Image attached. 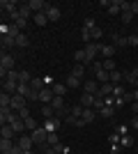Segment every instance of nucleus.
Returning <instances> with one entry per match:
<instances>
[{"instance_id":"nucleus-62","label":"nucleus","mask_w":138,"mask_h":154,"mask_svg":"<svg viewBox=\"0 0 138 154\" xmlns=\"http://www.w3.org/2000/svg\"><path fill=\"white\" fill-rule=\"evenodd\" d=\"M136 154H138V145H136Z\"/></svg>"},{"instance_id":"nucleus-60","label":"nucleus","mask_w":138,"mask_h":154,"mask_svg":"<svg viewBox=\"0 0 138 154\" xmlns=\"http://www.w3.org/2000/svg\"><path fill=\"white\" fill-rule=\"evenodd\" d=\"M131 108H133V115H138V101H133V103H131Z\"/></svg>"},{"instance_id":"nucleus-26","label":"nucleus","mask_w":138,"mask_h":154,"mask_svg":"<svg viewBox=\"0 0 138 154\" xmlns=\"http://www.w3.org/2000/svg\"><path fill=\"white\" fill-rule=\"evenodd\" d=\"M74 60H76V64H85V62H87V53H85V48H78V51L74 53Z\"/></svg>"},{"instance_id":"nucleus-48","label":"nucleus","mask_w":138,"mask_h":154,"mask_svg":"<svg viewBox=\"0 0 138 154\" xmlns=\"http://www.w3.org/2000/svg\"><path fill=\"white\" fill-rule=\"evenodd\" d=\"M120 145H122V147H131V145H133V138H131V136H122Z\"/></svg>"},{"instance_id":"nucleus-53","label":"nucleus","mask_w":138,"mask_h":154,"mask_svg":"<svg viewBox=\"0 0 138 154\" xmlns=\"http://www.w3.org/2000/svg\"><path fill=\"white\" fill-rule=\"evenodd\" d=\"M115 131H118L120 136H129V127H127V124H122V127H118V129H115Z\"/></svg>"},{"instance_id":"nucleus-37","label":"nucleus","mask_w":138,"mask_h":154,"mask_svg":"<svg viewBox=\"0 0 138 154\" xmlns=\"http://www.w3.org/2000/svg\"><path fill=\"white\" fill-rule=\"evenodd\" d=\"M99 115L101 117H113L115 115V106H104V108L99 110Z\"/></svg>"},{"instance_id":"nucleus-52","label":"nucleus","mask_w":138,"mask_h":154,"mask_svg":"<svg viewBox=\"0 0 138 154\" xmlns=\"http://www.w3.org/2000/svg\"><path fill=\"white\" fill-rule=\"evenodd\" d=\"M83 28H85V30H92V28H97V23H94V19H85V23H83Z\"/></svg>"},{"instance_id":"nucleus-18","label":"nucleus","mask_w":138,"mask_h":154,"mask_svg":"<svg viewBox=\"0 0 138 154\" xmlns=\"http://www.w3.org/2000/svg\"><path fill=\"white\" fill-rule=\"evenodd\" d=\"M94 117H97V110H94V108H85V110H83V115H81V120H83L85 124H90Z\"/></svg>"},{"instance_id":"nucleus-63","label":"nucleus","mask_w":138,"mask_h":154,"mask_svg":"<svg viewBox=\"0 0 138 154\" xmlns=\"http://www.w3.org/2000/svg\"><path fill=\"white\" fill-rule=\"evenodd\" d=\"M136 35H138V26H136Z\"/></svg>"},{"instance_id":"nucleus-4","label":"nucleus","mask_w":138,"mask_h":154,"mask_svg":"<svg viewBox=\"0 0 138 154\" xmlns=\"http://www.w3.org/2000/svg\"><path fill=\"white\" fill-rule=\"evenodd\" d=\"M23 108H28V99H26L23 94H19V92H16V94L12 97V110H14V113H21Z\"/></svg>"},{"instance_id":"nucleus-46","label":"nucleus","mask_w":138,"mask_h":154,"mask_svg":"<svg viewBox=\"0 0 138 154\" xmlns=\"http://www.w3.org/2000/svg\"><path fill=\"white\" fill-rule=\"evenodd\" d=\"M108 140H111V145H120V140H122V136H120L118 131H113V134L108 136Z\"/></svg>"},{"instance_id":"nucleus-42","label":"nucleus","mask_w":138,"mask_h":154,"mask_svg":"<svg viewBox=\"0 0 138 154\" xmlns=\"http://www.w3.org/2000/svg\"><path fill=\"white\" fill-rule=\"evenodd\" d=\"M90 35H92V42H99V39H101V35H104V30H101V28H92L90 30Z\"/></svg>"},{"instance_id":"nucleus-30","label":"nucleus","mask_w":138,"mask_h":154,"mask_svg":"<svg viewBox=\"0 0 138 154\" xmlns=\"http://www.w3.org/2000/svg\"><path fill=\"white\" fill-rule=\"evenodd\" d=\"M51 106H53V110H55V113H58V110H62V108L67 106V103H65V97H55V99L51 101Z\"/></svg>"},{"instance_id":"nucleus-1","label":"nucleus","mask_w":138,"mask_h":154,"mask_svg":"<svg viewBox=\"0 0 138 154\" xmlns=\"http://www.w3.org/2000/svg\"><path fill=\"white\" fill-rule=\"evenodd\" d=\"M14 64H16L14 55H9V53H2V55H0V78H2V81H5L7 71L14 69Z\"/></svg>"},{"instance_id":"nucleus-22","label":"nucleus","mask_w":138,"mask_h":154,"mask_svg":"<svg viewBox=\"0 0 138 154\" xmlns=\"http://www.w3.org/2000/svg\"><path fill=\"white\" fill-rule=\"evenodd\" d=\"M111 83H113V85H122V83H124V74H122V71H118V69L111 71Z\"/></svg>"},{"instance_id":"nucleus-8","label":"nucleus","mask_w":138,"mask_h":154,"mask_svg":"<svg viewBox=\"0 0 138 154\" xmlns=\"http://www.w3.org/2000/svg\"><path fill=\"white\" fill-rule=\"evenodd\" d=\"M94 101H97V94H90V92H83L78 97V103L83 108H94Z\"/></svg>"},{"instance_id":"nucleus-50","label":"nucleus","mask_w":138,"mask_h":154,"mask_svg":"<svg viewBox=\"0 0 138 154\" xmlns=\"http://www.w3.org/2000/svg\"><path fill=\"white\" fill-rule=\"evenodd\" d=\"M81 39H83L85 44H90V42H92V35H90V30H85V28H83V30H81Z\"/></svg>"},{"instance_id":"nucleus-25","label":"nucleus","mask_w":138,"mask_h":154,"mask_svg":"<svg viewBox=\"0 0 138 154\" xmlns=\"http://www.w3.org/2000/svg\"><path fill=\"white\" fill-rule=\"evenodd\" d=\"M41 117L48 120V117H55V110H53L51 103H41Z\"/></svg>"},{"instance_id":"nucleus-19","label":"nucleus","mask_w":138,"mask_h":154,"mask_svg":"<svg viewBox=\"0 0 138 154\" xmlns=\"http://www.w3.org/2000/svg\"><path fill=\"white\" fill-rule=\"evenodd\" d=\"M113 53H115V46L113 44H101V55H104V60H111Z\"/></svg>"},{"instance_id":"nucleus-10","label":"nucleus","mask_w":138,"mask_h":154,"mask_svg":"<svg viewBox=\"0 0 138 154\" xmlns=\"http://www.w3.org/2000/svg\"><path fill=\"white\" fill-rule=\"evenodd\" d=\"M60 117H48V120H44V129L48 131V134H53V131H58V127H60Z\"/></svg>"},{"instance_id":"nucleus-29","label":"nucleus","mask_w":138,"mask_h":154,"mask_svg":"<svg viewBox=\"0 0 138 154\" xmlns=\"http://www.w3.org/2000/svg\"><path fill=\"white\" fill-rule=\"evenodd\" d=\"M0 44H2V51H5V48H12V46H16V39L9 37V35H5V37H0Z\"/></svg>"},{"instance_id":"nucleus-15","label":"nucleus","mask_w":138,"mask_h":154,"mask_svg":"<svg viewBox=\"0 0 138 154\" xmlns=\"http://www.w3.org/2000/svg\"><path fill=\"white\" fill-rule=\"evenodd\" d=\"M16 90H19V83H14V81H2V92H7V94H16Z\"/></svg>"},{"instance_id":"nucleus-2","label":"nucleus","mask_w":138,"mask_h":154,"mask_svg":"<svg viewBox=\"0 0 138 154\" xmlns=\"http://www.w3.org/2000/svg\"><path fill=\"white\" fill-rule=\"evenodd\" d=\"M30 138H32V143L37 145V147H41V145H46V143H48V131H46L44 124H41L39 129H35L32 134H30Z\"/></svg>"},{"instance_id":"nucleus-7","label":"nucleus","mask_w":138,"mask_h":154,"mask_svg":"<svg viewBox=\"0 0 138 154\" xmlns=\"http://www.w3.org/2000/svg\"><path fill=\"white\" fill-rule=\"evenodd\" d=\"M122 74H124V83L131 85L133 90H136L138 88V67H133L131 71H122Z\"/></svg>"},{"instance_id":"nucleus-32","label":"nucleus","mask_w":138,"mask_h":154,"mask_svg":"<svg viewBox=\"0 0 138 154\" xmlns=\"http://www.w3.org/2000/svg\"><path fill=\"white\" fill-rule=\"evenodd\" d=\"M32 21H35V26H46V23H48V16H46V12H41V14H35Z\"/></svg>"},{"instance_id":"nucleus-40","label":"nucleus","mask_w":138,"mask_h":154,"mask_svg":"<svg viewBox=\"0 0 138 154\" xmlns=\"http://www.w3.org/2000/svg\"><path fill=\"white\" fill-rule=\"evenodd\" d=\"M12 127H14V131H16V134H23V131H26V122H23V120H16V122H12Z\"/></svg>"},{"instance_id":"nucleus-21","label":"nucleus","mask_w":138,"mask_h":154,"mask_svg":"<svg viewBox=\"0 0 138 154\" xmlns=\"http://www.w3.org/2000/svg\"><path fill=\"white\" fill-rule=\"evenodd\" d=\"M19 14L23 16V19H32V16H35L32 9L28 7V2H21V5H19Z\"/></svg>"},{"instance_id":"nucleus-55","label":"nucleus","mask_w":138,"mask_h":154,"mask_svg":"<svg viewBox=\"0 0 138 154\" xmlns=\"http://www.w3.org/2000/svg\"><path fill=\"white\" fill-rule=\"evenodd\" d=\"M92 69H94V74L104 71V62H92Z\"/></svg>"},{"instance_id":"nucleus-38","label":"nucleus","mask_w":138,"mask_h":154,"mask_svg":"<svg viewBox=\"0 0 138 154\" xmlns=\"http://www.w3.org/2000/svg\"><path fill=\"white\" fill-rule=\"evenodd\" d=\"M23 122H26V129L30 131V134H32L35 129H39V124H37V120H35V117H28V120H23Z\"/></svg>"},{"instance_id":"nucleus-39","label":"nucleus","mask_w":138,"mask_h":154,"mask_svg":"<svg viewBox=\"0 0 138 154\" xmlns=\"http://www.w3.org/2000/svg\"><path fill=\"white\" fill-rule=\"evenodd\" d=\"M7 81H14V83H19L21 81V71H16V69H12V71H7Z\"/></svg>"},{"instance_id":"nucleus-31","label":"nucleus","mask_w":138,"mask_h":154,"mask_svg":"<svg viewBox=\"0 0 138 154\" xmlns=\"http://www.w3.org/2000/svg\"><path fill=\"white\" fill-rule=\"evenodd\" d=\"M14 145H16V143L9 140V138H0V152H9Z\"/></svg>"},{"instance_id":"nucleus-47","label":"nucleus","mask_w":138,"mask_h":154,"mask_svg":"<svg viewBox=\"0 0 138 154\" xmlns=\"http://www.w3.org/2000/svg\"><path fill=\"white\" fill-rule=\"evenodd\" d=\"M104 71H115V60H104Z\"/></svg>"},{"instance_id":"nucleus-59","label":"nucleus","mask_w":138,"mask_h":154,"mask_svg":"<svg viewBox=\"0 0 138 154\" xmlns=\"http://www.w3.org/2000/svg\"><path fill=\"white\" fill-rule=\"evenodd\" d=\"M131 129H136V131H138V115H133V120H131Z\"/></svg>"},{"instance_id":"nucleus-45","label":"nucleus","mask_w":138,"mask_h":154,"mask_svg":"<svg viewBox=\"0 0 138 154\" xmlns=\"http://www.w3.org/2000/svg\"><path fill=\"white\" fill-rule=\"evenodd\" d=\"M83 110H85V108H83L81 103H74V106H72V115L74 117H81V115H83Z\"/></svg>"},{"instance_id":"nucleus-27","label":"nucleus","mask_w":138,"mask_h":154,"mask_svg":"<svg viewBox=\"0 0 138 154\" xmlns=\"http://www.w3.org/2000/svg\"><path fill=\"white\" fill-rule=\"evenodd\" d=\"M67 90H69V88H67L65 83H53V94L55 97H65Z\"/></svg>"},{"instance_id":"nucleus-58","label":"nucleus","mask_w":138,"mask_h":154,"mask_svg":"<svg viewBox=\"0 0 138 154\" xmlns=\"http://www.w3.org/2000/svg\"><path fill=\"white\" fill-rule=\"evenodd\" d=\"M131 12H133V16H138V0L131 2Z\"/></svg>"},{"instance_id":"nucleus-44","label":"nucleus","mask_w":138,"mask_h":154,"mask_svg":"<svg viewBox=\"0 0 138 154\" xmlns=\"http://www.w3.org/2000/svg\"><path fill=\"white\" fill-rule=\"evenodd\" d=\"M72 74H74L76 78H83V74H85V67H83V64H76V67L72 69Z\"/></svg>"},{"instance_id":"nucleus-56","label":"nucleus","mask_w":138,"mask_h":154,"mask_svg":"<svg viewBox=\"0 0 138 154\" xmlns=\"http://www.w3.org/2000/svg\"><path fill=\"white\" fill-rule=\"evenodd\" d=\"M19 117H21V120H28V117H32V115H30V110H28V108H23L19 113Z\"/></svg>"},{"instance_id":"nucleus-16","label":"nucleus","mask_w":138,"mask_h":154,"mask_svg":"<svg viewBox=\"0 0 138 154\" xmlns=\"http://www.w3.org/2000/svg\"><path fill=\"white\" fill-rule=\"evenodd\" d=\"M0 136H2V138H9V140H14L16 131H14L12 124H2V127H0Z\"/></svg>"},{"instance_id":"nucleus-13","label":"nucleus","mask_w":138,"mask_h":154,"mask_svg":"<svg viewBox=\"0 0 138 154\" xmlns=\"http://www.w3.org/2000/svg\"><path fill=\"white\" fill-rule=\"evenodd\" d=\"M53 99H55V94H53V88H44V90L39 92V101H41V103H51Z\"/></svg>"},{"instance_id":"nucleus-23","label":"nucleus","mask_w":138,"mask_h":154,"mask_svg":"<svg viewBox=\"0 0 138 154\" xmlns=\"http://www.w3.org/2000/svg\"><path fill=\"white\" fill-rule=\"evenodd\" d=\"M78 83H81V78H76L74 74H69V76L65 78V85L69 88V90H76V88H78Z\"/></svg>"},{"instance_id":"nucleus-12","label":"nucleus","mask_w":138,"mask_h":154,"mask_svg":"<svg viewBox=\"0 0 138 154\" xmlns=\"http://www.w3.org/2000/svg\"><path fill=\"white\" fill-rule=\"evenodd\" d=\"M99 81H85L83 83V92H90V94H99Z\"/></svg>"},{"instance_id":"nucleus-28","label":"nucleus","mask_w":138,"mask_h":154,"mask_svg":"<svg viewBox=\"0 0 138 154\" xmlns=\"http://www.w3.org/2000/svg\"><path fill=\"white\" fill-rule=\"evenodd\" d=\"M12 97H14V94L2 92V94H0V108H12Z\"/></svg>"},{"instance_id":"nucleus-5","label":"nucleus","mask_w":138,"mask_h":154,"mask_svg":"<svg viewBox=\"0 0 138 154\" xmlns=\"http://www.w3.org/2000/svg\"><path fill=\"white\" fill-rule=\"evenodd\" d=\"M85 53H87V62H94V60H97V53H101V44H99V42L85 44Z\"/></svg>"},{"instance_id":"nucleus-54","label":"nucleus","mask_w":138,"mask_h":154,"mask_svg":"<svg viewBox=\"0 0 138 154\" xmlns=\"http://www.w3.org/2000/svg\"><path fill=\"white\" fill-rule=\"evenodd\" d=\"M9 26H12V23H2V26H0V37H5L7 32H9Z\"/></svg>"},{"instance_id":"nucleus-35","label":"nucleus","mask_w":138,"mask_h":154,"mask_svg":"<svg viewBox=\"0 0 138 154\" xmlns=\"http://www.w3.org/2000/svg\"><path fill=\"white\" fill-rule=\"evenodd\" d=\"M124 94H127V90H124V83H122V85H113V97H115V99H122Z\"/></svg>"},{"instance_id":"nucleus-61","label":"nucleus","mask_w":138,"mask_h":154,"mask_svg":"<svg viewBox=\"0 0 138 154\" xmlns=\"http://www.w3.org/2000/svg\"><path fill=\"white\" fill-rule=\"evenodd\" d=\"M133 101H138V88L133 90Z\"/></svg>"},{"instance_id":"nucleus-17","label":"nucleus","mask_w":138,"mask_h":154,"mask_svg":"<svg viewBox=\"0 0 138 154\" xmlns=\"http://www.w3.org/2000/svg\"><path fill=\"white\" fill-rule=\"evenodd\" d=\"M108 14L111 16H120L122 14V0H113L111 7H108Z\"/></svg>"},{"instance_id":"nucleus-49","label":"nucleus","mask_w":138,"mask_h":154,"mask_svg":"<svg viewBox=\"0 0 138 154\" xmlns=\"http://www.w3.org/2000/svg\"><path fill=\"white\" fill-rule=\"evenodd\" d=\"M58 143H60V136H58V131L48 134V145H58Z\"/></svg>"},{"instance_id":"nucleus-33","label":"nucleus","mask_w":138,"mask_h":154,"mask_svg":"<svg viewBox=\"0 0 138 154\" xmlns=\"http://www.w3.org/2000/svg\"><path fill=\"white\" fill-rule=\"evenodd\" d=\"M16 92H19V94H23V97L28 99V97H30V92H32V88H30V83H19V90H16Z\"/></svg>"},{"instance_id":"nucleus-43","label":"nucleus","mask_w":138,"mask_h":154,"mask_svg":"<svg viewBox=\"0 0 138 154\" xmlns=\"http://www.w3.org/2000/svg\"><path fill=\"white\" fill-rule=\"evenodd\" d=\"M30 81H32V74H30L28 69H21V81L19 83H30Z\"/></svg>"},{"instance_id":"nucleus-34","label":"nucleus","mask_w":138,"mask_h":154,"mask_svg":"<svg viewBox=\"0 0 138 154\" xmlns=\"http://www.w3.org/2000/svg\"><path fill=\"white\" fill-rule=\"evenodd\" d=\"M30 88H32V90H37V92H41L46 88L44 85V78H32V81H30Z\"/></svg>"},{"instance_id":"nucleus-3","label":"nucleus","mask_w":138,"mask_h":154,"mask_svg":"<svg viewBox=\"0 0 138 154\" xmlns=\"http://www.w3.org/2000/svg\"><path fill=\"white\" fill-rule=\"evenodd\" d=\"M19 120V113H14L12 108H0V124H12Z\"/></svg>"},{"instance_id":"nucleus-11","label":"nucleus","mask_w":138,"mask_h":154,"mask_svg":"<svg viewBox=\"0 0 138 154\" xmlns=\"http://www.w3.org/2000/svg\"><path fill=\"white\" fill-rule=\"evenodd\" d=\"M0 7H2V12H7V14L19 12V2H16V0H2V2H0Z\"/></svg>"},{"instance_id":"nucleus-14","label":"nucleus","mask_w":138,"mask_h":154,"mask_svg":"<svg viewBox=\"0 0 138 154\" xmlns=\"http://www.w3.org/2000/svg\"><path fill=\"white\" fill-rule=\"evenodd\" d=\"M113 46H129V37L120 35V32H113Z\"/></svg>"},{"instance_id":"nucleus-57","label":"nucleus","mask_w":138,"mask_h":154,"mask_svg":"<svg viewBox=\"0 0 138 154\" xmlns=\"http://www.w3.org/2000/svg\"><path fill=\"white\" fill-rule=\"evenodd\" d=\"M111 154H122V145H111Z\"/></svg>"},{"instance_id":"nucleus-41","label":"nucleus","mask_w":138,"mask_h":154,"mask_svg":"<svg viewBox=\"0 0 138 154\" xmlns=\"http://www.w3.org/2000/svg\"><path fill=\"white\" fill-rule=\"evenodd\" d=\"M120 19H122L124 26H129V23L133 21V12H122V14H120Z\"/></svg>"},{"instance_id":"nucleus-20","label":"nucleus","mask_w":138,"mask_h":154,"mask_svg":"<svg viewBox=\"0 0 138 154\" xmlns=\"http://www.w3.org/2000/svg\"><path fill=\"white\" fill-rule=\"evenodd\" d=\"M111 94H113V83H101L97 97H101V99H104V97H111Z\"/></svg>"},{"instance_id":"nucleus-51","label":"nucleus","mask_w":138,"mask_h":154,"mask_svg":"<svg viewBox=\"0 0 138 154\" xmlns=\"http://www.w3.org/2000/svg\"><path fill=\"white\" fill-rule=\"evenodd\" d=\"M127 37H129V46H138V35H136V32L127 35Z\"/></svg>"},{"instance_id":"nucleus-6","label":"nucleus","mask_w":138,"mask_h":154,"mask_svg":"<svg viewBox=\"0 0 138 154\" xmlns=\"http://www.w3.org/2000/svg\"><path fill=\"white\" fill-rule=\"evenodd\" d=\"M28 7L32 9V14H41L51 7V2H46V0H28Z\"/></svg>"},{"instance_id":"nucleus-24","label":"nucleus","mask_w":138,"mask_h":154,"mask_svg":"<svg viewBox=\"0 0 138 154\" xmlns=\"http://www.w3.org/2000/svg\"><path fill=\"white\" fill-rule=\"evenodd\" d=\"M46 16H48V23H51V21H58L60 19V7H48V9H46Z\"/></svg>"},{"instance_id":"nucleus-9","label":"nucleus","mask_w":138,"mask_h":154,"mask_svg":"<svg viewBox=\"0 0 138 154\" xmlns=\"http://www.w3.org/2000/svg\"><path fill=\"white\" fill-rule=\"evenodd\" d=\"M19 147L23 149V152H32V147H37V145L32 143V138H30V136L23 134V136L19 138Z\"/></svg>"},{"instance_id":"nucleus-36","label":"nucleus","mask_w":138,"mask_h":154,"mask_svg":"<svg viewBox=\"0 0 138 154\" xmlns=\"http://www.w3.org/2000/svg\"><path fill=\"white\" fill-rule=\"evenodd\" d=\"M16 46H21V48L30 46V39H28V35H26V32H21L19 37H16Z\"/></svg>"}]
</instances>
